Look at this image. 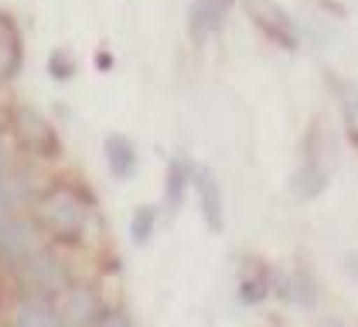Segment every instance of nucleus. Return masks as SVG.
Returning <instances> with one entry per match:
<instances>
[{
	"label": "nucleus",
	"instance_id": "nucleus-13",
	"mask_svg": "<svg viewBox=\"0 0 358 327\" xmlns=\"http://www.w3.org/2000/svg\"><path fill=\"white\" fill-rule=\"evenodd\" d=\"M266 297V279H263V276H252V279H246V283H243V286H239V300H243V303H259V300Z\"/></svg>",
	"mask_w": 358,
	"mask_h": 327
},
{
	"label": "nucleus",
	"instance_id": "nucleus-14",
	"mask_svg": "<svg viewBox=\"0 0 358 327\" xmlns=\"http://www.w3.org/2000/svg\"><path fill=\"white\" fill-rule=\"evenodd\" d=\"M52 75H55V79H69V75H72V58L65 52L52 54Z\"/></svg>",
	"mask_w": 358,
	"mask_h": 327
},
{
	"label": "nucleus",
	"instance_id": "nucleus-5",
	"mask_svg": "<svg viewBox=\"0 0 358 327\" xmlns=\"http://www.w3.org/2000/svg\"><path fill=\"white\" fill-rule=\"evenodd\" d=\"M194 188H198V201H201V215H205V225L212 232H222L225 228V198H222V184L215 177L212 167H194Z\"/></svg>",
	"mask_w": 358,
	"mask_h": 327
},
{
	"label": "nucleus",
	"instance_id": "nucleus-15",
	"mask_svg": "<svg viewBox=\"0 0 358 327\" xmlns=\"http://www.w3.org/2000/svg\"><path fill=\"white\" fill-rule=\"evenodd\" d=\"M7 174V150H3V143H0V177Z\"/></svg>",
	"mask_w": 358,
	"mask_h": 327
},
{
	"label": "nucleus",
	"instance_id": "nucleus-7",
	"mask_svg": "<svg viewBox=\"0 0 358 327\" xmlns=\"http://www.w3.org/2000/svg\"><path fill=\"white\" fill-rule=\"evenodd\" d=\"M106 161H110V174L120 181H130L137 174V147L134 140L123 133H110L106 136Z\"/></svg>",
	"mask_w": 358,
	"mask_h": 327
},
{
	"label": "nucleus",
	"instance_id": "nucleus-1",
	"mask_svg": "<svg viewBox=\"0 0 358 327\" xmlns=\"http://www.w3.org/2000/svg\"><path fill=\"white\" fill-rule=\"evenodd\" d=\"M34 252H38L34 235L14 212V191L0 177V263L10 270H24Z\"/></svg>",
	"mask_w": 358,
	"mask_h": 327
},
{
	"label": "nucleus",
	"instance_id": "nucleus-12",
	"mask_svg": "<svg viewBox=\"0 0 358 327\" xmlns=\"http://www.w3.org/2000/svg\"><path fill=\"white\" fill-rule=\"evenodd\" d=\"M154 221H157V212L147 208V205L134 212V221H130V235H134V242L137 245L150 242V235H154Z\"/></svg>",
	"mask_w": 358,
	"mask_h": 327
},
{
	"label": "nucleus",
	"instance_id": "nucleus-9",
	"mask_svg": "<svg viewBox=\"0 0 358 327\" xmlns=\"http://www.w3.org/2000/svg\"><path fill=\"white\" fill-rule=\"evenodd\" d=\"M194 177V167L185 157H174L167 164V177H164V205L171 212H178L185 205V194H188V184Z\"/></svg>",
	"mask_w": 358,
	"mask_h": 327
},
{
	"label": "nucleus",
	"instance_id": "nucleus-2",
	"mask_svg": "<svg viewBox=\"0 0 358 327\" xmlns=\"http://www.w3.org/2000/svg\"><path fill=\"white\" fill-rule=\"evenodd\" d=\"M38 218H41V225L62 239V242H76V239H83L85 232V205L79 201V194L69 188H52L45 198H41V205H38Z\"/></svg>",
	"mask_w": 358,
	"mask_h": 327
},
{
	"label": "nucleus",
	"instance_id": "nucleus-6",
	"mask_svg": "<svg viewBox=\"0 0 358 327\" xmlns=\"http://www.w3.org/2000/svg\"><path fill=\"white\" fill-rule=\"evenodd\" d=\"M14 133L17 140L34 150V154H55L58 150V140H55V130L48 126V119L41 116V112H34V109H17V116H14Z\"/></svg>",
	"mask_w": 358,
	"mask_h": 327
},
{
	"label": "nucleus",
	"instance_id": "nucleus-11",
	"mask_svg": "<svg viewBox=\"0 0 358 327\" xmlns=\"http://www.w3.org/2000/svg\"><path fill=\"white\" fill-rule=\"evenodd\" d=\"M14 324H21V327H55V324H62V317L52 310V303L24 300L21 310L14 314Z\"/></svg>",
	"mask_w": 358,
	"mask_h": 327
},
{
	"label": "nucleus",
	"instance_id": "nucleus-4",
	"mask_svg": "<svg viewBox=\"0 0 358 327\" xmlns=\"http://www.w3.org/2000/svg\"><path fill=\"white\" fill-rule=\"evenodd\" d=\"M236 0H194L188 7V34L194 45H205L208 38H215L229 17Z\"/></svg>",
	"mask_w": 358,
	"mask_h": 327
},
{
	"label": "nucleus",
	"instance_id": "nucleus-3",
	"mask_svg": "<svg viewBox=\"0 0 358 327\" xmlns=\"http://www.w3.org/2000/svg\"><path fill=\"white\" fill-rule=\"evenodd\" d=\"M243 3V10L249 14V21L259 27L270 41H276L280 48H297V24H294V17L276 3V0H239Z\"/></svg>",
	"mask_w": 358,
	"mask_h": 327
},
{
	"label": "nucleus",
	"instance_id": "nucleus-10",
	"mask_svg": "<svg viewBox=\"0 0 358 327\" xmlns=\"http://www.w3.org/2000/svg\"><path fill=\"white\" fill-rule=\"evenodd\" d=\"M338 106H341V126L345 136L352 140V147H358V89L341 82L338 85Z\"/></svg>",
	"mask_w": 358,
	"mask_h": 327
},
{
	"label": "nucleus",
	"instance_id": "nucleus-8",
	"mask_svg": "<svg viewBox=\"0 0 358 327\" xmlns=\"http://www.w3.org/2000/svg\"><path fill=\"white\" fill-rule=\"evenodd\" d=\"M21 72V38L7 14H0V82L14 79Z\"/></svg>",
	"mask_w": 358,
	"mask_h": 327
}]
</instances>
